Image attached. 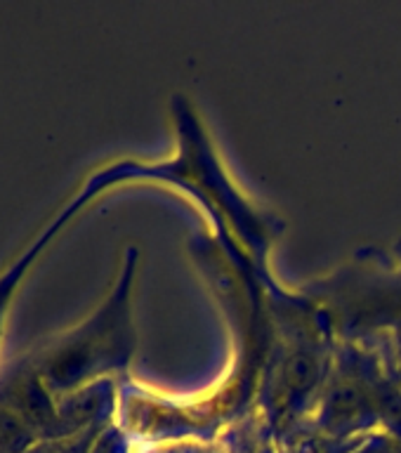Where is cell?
I'll use <instances>...</instances> for the list:
<instances>
[{
	"instance_id": "6da1fadb",
	"label": "cell",
	"mask_w": 401,
	"mask_h": 453,
	"mask_svg": "<svg viewBox=\"0 0 401 453\" xmlns=\"http://www.w3.org/2000/svg\"><path fill=\"white\" fill-rule=\"evenodd\" d=\"M130 279L133 262L127 260L119 286L90 319L27 354L55 396L106 380L127 366L135 349Z\"/></svg>"
},
{
	"instance_id": "9c48e42d",
	"label": "cell",
	"mask_w": 401,
	"mask_h": 453,
	"mask_svg": "<svg viewBox=\"0 0 401 453\" xmlns=\"http://www.w3.org/2000/svg\"><path fill=\"white\" fill-rule=\"evenodd\" d=\"M297 453H321V449L317 446V441H305V444H300Z\"/></svg>"
},
{
	"instance_id": "5b68a950",
	"label": "cell",
	"mask_w": 401,
	"mask_h": 453,
	"mask_svg": "<svg viewBox=\"0 0 401 453\" xmlns=\"http://www.w3.org/2000/svg\"><path fill=\"white\" fill-rule=\"evenodd\" d=\"M38 441L41 439L35 437L24 420H19L5 406H0V453H27Z\"/></svg>"
},
{
	"instance_id": "ba28073f",
	"label": "cell",
	"mask_w": 401,
	"mask_h": 453,
	"mask_svg": "<svg viewBox=\"0 0 401 453\" xmlns=\"http://www.w3.org/2000/svg\"><path fill=\"white\" fill-rule=\"evenodd\" d=\"M85 453H127V444L116 427H104L95 434Z\"/></svg>"
},
{
	"instance_id": "277c9868",
	"label": "cell",
	"mask_w": 401,
	"mask_h": 453,
	"mask_svg": "<svg viewBox=\"0 0 401 453\" xmlns=\"http://www.w3.org/2000/svg\"><path fill=\"white\" fill-rule=\"evenodd\" d=\"M71 219V215L66 211H62L57 215L52 222H50L41 234H38V239L31 243V246L24 250V253L17 257V260L10 265V267L0 274V342H3V331H5V319L10 314V307H12V300H14V293L19 288V283L24 281V276L31 267H34V262L38 260V255L45 250L50 241L55 239V234L62 229V225H66Z\"/></svg>"
},
{
	"instance_id": "7a4b0ae2",
	"label": "cell",
	"mask_w": 401,
	"mask_h": 453,
	"mask_svg": "<svg viewBox=\"0 0 401 453\" xmlns=\"http://www.w3.org/2000/svg\"><path fill=\"white\" fill-rule=\"evenodd\" d=\"M0 406L24 420L41 441L55 439L57 396L27 354L0 371Z\"/></svg>"
},
{
	"instance_id": "3957f363",
	"label": "cell",
	"mask_w": 401,
	"mask_h": 453,
	"mask_svg": "<svg viewBox=\"0 0 401 453\" xmlns=\"http://www.w3.org/2000/svg\"><path fill=\"white\" fill-rule=\"evenodd\" d=\"M113 399L116 389L109 378L57 396L55 439H73L88 432L104 430Z\"/></svg>"
},
{
	"instance_id": "52a82bcc",
	"label": "cell",
	"mask_w": 401,
	"mask_h": 453,
	"mask_svg": "<svg viewBox=\"0 0 401 453\" xmlns=\"http://www.w3.org/2000/svg\"><path fill=\"white\" fill-rule=\"evenodd\" d=\"M95 434L97 432H88L73 439H45V441H38L34 449H28L27 453H85Z\"/></svg>"
},
{
	"instance_id": "8992f818",
	"label": "cell",
	"mask_w": 401,
	"mask_h": 453,
	"mask_svg": "<svg viewBox=\"0 0 401 453\" xmlns=\"http://www.w3.org/2000/svg\"><path fill=\"white\" fill-rule=\"evenodd\" d=\"M317 375V361L307 357V354H297L286 366V389H289L290 395H307L314 388Z\"/></svg>"
}]
</instances>
